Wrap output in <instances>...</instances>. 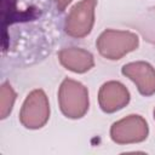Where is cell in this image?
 I'll return each mask as SVG.
<instances>
[{"label":"cell","instance_id":"cell-1","mask_svg":"<svg viewBox=\"0 0 155 155\" xmlns=\"http://www.w3.org/2000/svg\"><path fill=\"white\" fill-rule=\"evenodd\" d=\"M58 104L64 116L80 119L88 110V91L81 82L67 78L58 90Z\"/></svg>","mask_w":155,"mask_h":155},{"label":"cell","instance_id":"cell-2","mask_svg":"<svg viewBox=\"0 0 155 155\" xmlns=\"http://www.w3.org/2000/svg\"><path fill=\"white\" fill-rule=\"evenodd\" d=\"M139 45L138 36L128 30L107 29L97 39L96 46L101 56L107 59L116 61L134 51Z\"/></svg>","mask_w":155,"mask_h":155},{"label":"cell","instance_id":"cell-3","mask_svg":"<svg viewBox=\"0 0 155 155\" xmlns=\"http://www.w3.org/2000/svg\"><path fill=\"white\" fill-rule=\"evenodd\" d=\"M50 119V103L46 93L40 90H33L23 102L19 111L21 124L29 130H38L46 125Z\"/></svg>","mask_w":155,"mask_h":155},{"label":"cell","instance_id":"cell-4","mask_svg":"<svg viewBox=\"0 0 155 155\" xmlns=\"http://www.w3.org/2000/svg\"><path fill=\"white\" fill-rule=\"evenodd\" d=\"M97 0H81L75 4L64 22V31L75 39L87 36L94 24V10Z\"/></svg>","mask_w":155,"mask_h":155},{"label":"cell","instance_id":"cell-5","mask_svg":"<svg viewBox=\"0 0 155 155\" xmlns=\"http://www.w3.org/2000/svg\"><path fill=\"white\" fill-rule=\"evenodd\" d=\"M149 127L145 119L140 115H128L110 127V138L116 144H134L147 139Z\"/></svg>","mask_w":155,"mask_h":155},{"label":"cell","instance_id":"cell-6","mask_svg":"<svg viewBox=\"0 0 155 155\" xmlns=\"http://www.w3.org/2000/svg\"><path fill=\"white\" fill-rule=\"evenodd\" d=\"M130 98V92L126 86L114 80L104 82L98 92V104L101 109L108 114L115 113L126 107Z\"/></svg>","mask_w":155,"mask_h":155},{"label":"cell","instance_id":"cell-7","mask_svg":"<svg viewBox=\"0 0 155 155\" xmlns=\"http://www.w3.org/2000/svg\"><path fill=\"white\" fill-rule=\"evenodd\" d=\"M121 73L136 84L143 96L155 93V68H153L151 64L143 61L131 62L122 67Z\"/></svg>","mask_w":155,"mask_h":155},{"label":"cell","instance_id":"cell-8","mask_svg":"<svg viewBox=\"0 0 155 155\" xmlns=\"http://www.w3.org/2000/svg\"><path fill=\"white\" fill-rule=\"evenodd\" d=\"M59 63L68 70L78 74L88 71L94 65L91 52L79 47H64L58 52Z\"/></svg>","mask_w":155,"mask_h":155},{"label":"cell","instance_id":"cell-9","mask_svg":"<svg viewBox=\"0 0 155 155\" xmlns=\"http://www.w3.org/2000/svg\"><path fill=\"white\" fill-rule=\"evenodd\" d=\"M16 97L17 94L12 86L8 82H4L0 90V117L2 120L6 119L12 111Z\"/></svg>","mask_w":155,"mask_h":155},{"label":"cell","instance_id":"cell-10","mask_svg":"<svg viewBox=\"0 0 155 155\" xmlns=\"http://www.w3.org/2000/svg\"><path fill=\"white\" fill-rule=\"evenodd\" d=\"M53 1H54V4H56L57 8H58L59 11H63L73 0H53Z\"/></svg>","mask_w":155,"mask_h":155},{"label":"cell","instance_id":"cell-11","mask_svg":"<svg viewBox=\"0 0 155 155\" xmlns=\"http://www.w3.org/2000/svg\"><path fill=\"white\" fill-rule=\"evenodd\" d=\"M154 119H155V109H154Z\"/></svg>","mask_w":155,"mask_h":155}]
</instances>
